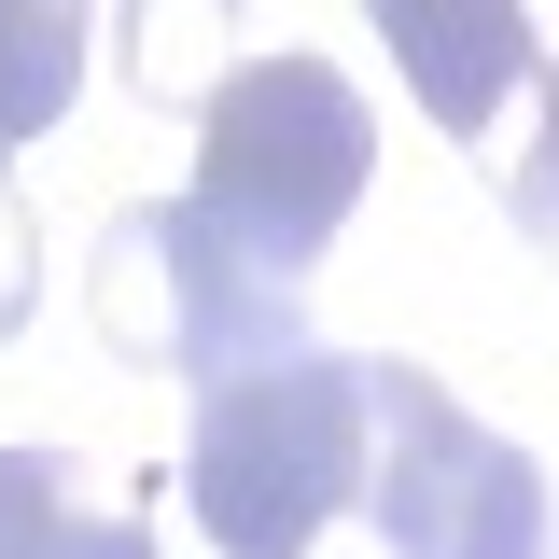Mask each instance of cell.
<instances>
[{
  "label": "cell",
  "instance_id": "cell-3",
  "mask_svg": "<svg viewBox=\"0 0 559 559\" xmlns=\"http://www.w3.org/2000/svg\"><path fill=\"white\" fill-rule=\"evenodd\" d=\"M98 336L127 364H182V378H238V364H280L308 349V280L252 266L197 197H154V210H112L98 224Z\"/></svg>",
  "mask_w": 559,
  "mask_h": 559
},
{
  "label": "cell",
  "instance_id": "cell-1",
  "mask_svg": "<svg viewBox=\"0 0 559 559\" xmlns=\"http://www.w3.org/2000/svg\"><path fill=\"white\" fill-rule=\"evenodd\" d=\"M364 462H378V406H364V364L336 349H280V364H238L197 392V433H182V503L224 559H308L322 518L364 503Z\"/></svg>",
  "mask_w": 559,
  "mask_h": 559
},
{
  "label": "cell",
  "instance_id": "cell-5",
  "mask_svg": "<svg viewBox=\"0 0 559 559\" xmlns=\"http://www.w3.org/2000/svg\"><path fill=\"white\" fill-rule=\"evenodd\" d=\"M364 28L392 43L406 98H419L448 140H489V127H503V98L546 70V57H532V14H518V0H364Z\"/></svg>",
  "mask_w": 559,
  "mask_h": 559
},
{
  "label": "cell",
  "instance_id": "cell-8",
  "mask_svg": "<svg viewBox=\"0 0 559 559\" xmlns=\"http://www.w3.org/2000/svg\"><path fill=\"white\" fill-rule=\"evenodd\" d=\"M43 559H154V532H140V518H98V503H70V532Z\"/></svg>",
  "mask_w": 559,
  "mask_h": 559
},
{
  "label": "cell",
  "instance_id": "cell-7",
  "mask_svg": "<svg viewBox=\"0 0 559 559\" xmlns=\"http://www.w3.org/2000/svg\"><path fill=\"white\" fill-rule=\"evenodd\" d=\"M532 84H546V127H532L518 182H503V224H518V238H559V57L532 70Z\"/></svg>",
  "mask_w": 559,
  "mask_h": 559
},
{
  "label": "cell",
  "instance_id": "cell-4",
  "mask_svg": "<svg viewBox=\"0 0 559 559\" xmlns=\"http://www.w3.org/2000/svg\"><path fill=\"white\" fill-rule=\"evenodd\" d=\"M364 406H378L364 518L392 559H546V462L518 433H489L419 364H364Z\"/></svg>",
  "mask_w": 559,
  "mask_h": 559
},
{
  "label": "cell",
  "instance_id": "cell-2",
  "mask_svg": "<svg viewBox=\"0 0 559 559\" xmlns=\"http://www.w3.org/2000/svg\"><path fill=\"white\" fill-rule=\"evenodd\" d=\"M364 168H378V112L349 98L336 57H294V43L238 57L197 112V210L280 280L336 252V224L364 210Z\"/></svg>",
  "mask_w": 559,
  "mask_h": 559
},
{
  "label": "cell",
  "instance_id": "cell-6",
  "mask_svg": "<svg viewBox=\"0 0 559 559\" xmlns=\"http://www.w3.org/2000/svg\"><path fill=\"white\" fill-rule=\"evenodd\" d=\"M70 532V462L43 448H0V559H43Z\"/></svg>",
  "mask_w": 559,
  "mask_h": 559
}]
</instances>
